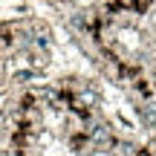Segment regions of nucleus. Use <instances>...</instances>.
I'll use <instances>...</instances> for the list:
<instances>
[{"mask_svg":"<svg viewBox=\"0 0 156 156\" xmlns=\"http://www.w3.org/2000/svg\"><path fill=\"white\" fill-rule=\"evenodd\" d=\"M139 153V145H136L130 136H124V139H116L110 147V156H136Z\"/></svg>","mask_w":156,"mask_h":156,"instance_id":"1","label":"nucleus"}]
</instances>
